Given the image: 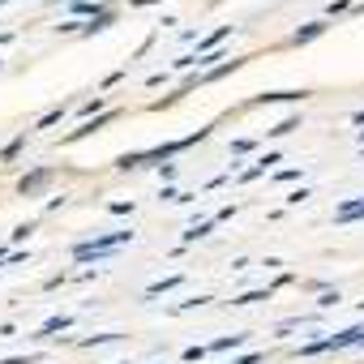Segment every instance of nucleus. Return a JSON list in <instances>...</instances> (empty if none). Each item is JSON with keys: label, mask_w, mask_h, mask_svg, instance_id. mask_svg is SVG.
Masks as SVG:
<instances>
[{"label": "nucleus", "mask_w": 364, "mask_h": 364, "mask_svg": "<svg viewBox=\"0 0 364 364\" xmlns=\"http://www.w3.org/2000/svg\"><path fill=\"white\" fill-rule=\"evenodd\" d=\"M129 240H133V232H103L95 240L73 245V262H103V257H112L116 245H129Z\"/></svg>", "instance_id": "2"}, {"label": "nucleus", "mask_w": 364, "mask_h": 364, "mask_svg": "<svg viewBox=\"0 0 364 364\" xmlns=\"http://www.w3.org/2000/svg\"><path fill=\"white\" fill-rule=\"evenodd\" d=\"M338 300H343V296H338V291H321V300H317V304H321V309H334V304H338Z\"/></svg>", "instance_id": "21"}, {"label": "nucleus", "mask_w": 364, "mask_h": 364, "mask_svg": "<svg viewBox=\"0 0 364 364\" xmlns=\"http://www.w3.org/2000/svg\"><path fill=\"white\" fill-rule=\"evenodd\" d=\"M65 112H69V103H60V107H52L48 116H39V120H35V129H52V124H56V120H60Z\"/></svg>", "instance_id": "14"}, {"label": "nucleus", "mask_w": 364, "mask_h": 364, "mask_svg": "<svg viewBox=\"0 0 364 364\" xmlns=\"http://www.w3.org/2000/svg\"><path fill=\"white\" fill-rule=\"evenodd\" d=\"M56 330H69V317H48V321L39 326V334H35V338H52Z\"/></svg>", "instance_id": "13"}, {"label": "nucleus", "mask_w": 364, "mask_h": 364, "mask_svg": "<svg viewBox=\"0 0 364 364\" xmlns=\"http://www.w3.org/2000/svg\"><path fill=\"white\" fill-rule=\"evenodd\" d=\"M334 219H338V223H355V219H364V198H347V202H338Z\"/></svg>", "instance_id": "7"}, {"label": "nucleus", "mask_w": 364, "mask_h": 364, "mask_svg": "<svg viewBox=\"0 0 364 364\" xmlns=\"http://www.w3.org/2000/svg\"><path fill=\"white\" fill-rule=\"evenodd\" d=\"M326 31H330V22H326V18H317V22H304V26H300V31L291 35V43H296V48H304V43H313V39H321Z\"/></svg>", "instance_id": "6"}, {"label": "nucleus", "mask_w": 364, "mask_h": 364, "mask_svg": "<svg viewBox=\"0 0 364 364\" xmlns=\"http://www.w3.org/2000/svg\"><path fill=\"white\" fill-rule=\"evenodd\" d=\"M176 283H180V274H171V279H159V283H150V287H146V296H163V291H171Z\"/></svg>", "instance_id": "16"}, {"label": "nucleus", "mask_w": 364, "mask_h": 364, "mask_svg": "<svg viewBox=\"0 0 364 364\" xmlns=\"http://www.w3.org/2000/svg\"><path fill=\"white\" fill-rule=\"evenodd\" d=\"M228 35H232V26H219V31H215V35H206V39H202V43H198V56H206V52H210V48H215V43H223V39H228Z\"/></svg>", "instance_id": "12"}, {"label": "nucleus", "mask_w": 364, "mask_h": 364, "mask_svg": "<svg viewBox=\"0 0 364 364\" xmlns=\"http://www.w3.org/2000/svg\"><path fill=\"white\" fill-rule=\"evenodd\" d=\"M107 120H116V112H103V116H95V120H86V124H82V129H73V133H69L65 141H82V137H90V133H99V129H103Z\"/></svg>", "instance_id": "9"}, {"label": "nucleus", "mask_w": 364, "mask_h": 364, "mask_svg": "<svg viewBox=\"0 0 364 364\" xmlns=\"http://www.w3.org/2000/svg\"><path fill=\"white\" fill-rule=\"evenodd\" d=\"M206 137H210V129H198V133H189V137H180V141H163V146H154V150L120 154V159H116V167H120V171H137V167H163L171 154L189 150V146H198V141H206Z\"/></svg>", "instance_id": "1"}, {"label": "nucleus", "mask_w": 364, "mask_h": 364, "mask_svg": "<svg viewBox=\"0 0 364 364\" xmlns=\"http://www.w3.org/2000/svg\"><path fill=\"white\" fill-rule=\"evenodd\" d=\"M52 176H56L52 167H35V171H26V176L18 180V193H22V198H35L43 185H52Z\"/></svg>", "instance_id": "3"}, {"label": "nucleus", "mask_w": 364, "mask_h": 364, "mask_svg": "<svg viewBox=\"0 0 364 364\" xmlns=\"http://www.w3.org/2000/svg\"><path fill=\"white\" fill-rule=\"evenodd\" d=\"M31 232H35V223H18V228H14V236H9V240H14V245H22V240H26V236H31Z\"/></svg>", "instance_id": "20"}, {"label": "nucleus", "mask_w": 364, "mask_h": 364, "mask_svg": "<svg viewBox=\"0 0 364 364\" xmlns=\"http://www.w3.org/2000/svg\"><path fill=\"white\" fill-rule=\"evenodd\" d=\"M360 137H364V129H360Z\"/></svg>", "instance_id": "25"}, {"label": "nucleus", "mask_w": 364, "mask_h": 364, "mask_svg": "<svg viewBox=\"0 0 364 364\" xmlns=\"http://www.w3.org/2000/svg\"><path fill=\"white\" fill-rule=\"evenodd\" d=\"M274 163H279V154H262V159H257L253 167H245V171H240V180H245V185H249V180H257V176H266V171H270Z\"/></svg>", "instance_id": "10"}, {"label": "nucleus", "mask_w": 364, "mask_h": 364, "mask_svg": "<svg viewBox=\"0 0 364 364\" xmlns=\"http://www.w3.org/2000/svg\"><path fill=\"white\" fill-rule=\"evenodd\" d=\"M99 107H103V99H99V95H95V99H90V103H82V116H90V112H99Z\"/></svg>", "instance_id": "22"}, {"label": "nucleus", "mask_w": 364, "mask_h": 364, "mask_svg": "<svg viewBox=\"0 0 364 364\" xmlns=\"http://www.w3.org/2000/svg\"><path fill=\"white\" fill-rule=\"evenodd\" d=\"M309 90H266V95H253L249 107H262V103H300Z\"/></svg>", "instance_id": "4"}, {"label": "nucleus", "mask_w": 364, "mask_h": 364, "mask_svg": "<svg viewBox=\"0 0 364 364\" xmlns=\"http://www.w3.org/2000/svg\"><path fill=\"white\" fill-rule=\"evenodd\" d=\"M202 355H206V347H185V360H189V364H193V360H202Z\"/></svg>", "instance_id": "23"}, {"label": "nucleus", "mask_w": 364, "mask_h": 364, "mask_svg": "<svg viewBox=\"0 0 364 364\" xmlns=\"http://www.w3.org/2000/svg\"><path fill=\"white\" fill-rule=\"evenodd\" d=\"M22 146H26V133H18V137H14V141L5 146V150H0V159H14V154H18Z\"/></svg>", "instance_id": "19"}, {"label": "nucleus", "mask_w": 364, "mask_h": 364, "mask_svg": "<svg viewBox=\"0 0 364 364\" xmlns=\"http://www.w3.org/2000/svg\"><path fill=\"white\" fill-rule=\"evenodd\" d=\"M112 26H116V9L107 5L103 14H95V18L82 26V35H86V39H95V35H103V31H112Z\"/></svg>", "instance_id": "5"}, {"label": "nucleus", "mask_w": 364, "mask_h": 364, "mask_svg": "<svg viewBox=\"0 0 364 364\" xmlns=\"http://www.w3.org/2000/svg\"><path fill=\"white\" fill-rule=\"evenodd\" d=\"M257 300H270V287H262V291H245V296H236L232 304H257Z\"/></svg>", "instance_id": "18"}, {"label": "nucleus", "mask_w": 364, "mask_h": 364, "mask_svg": "<svg viewBox=\"0 0 364 364\" xmlns=\"http://www.w3.org/2000/svg\"><path fill=\"white\" fill-rule=\"evenodd\" d=\"M215 223H219V219H202V223H193V228L185 232V245H193V240H202V236H210V232H215Z\"/></svg>", "instance_id": "11"}, {"label": "nucleus", "mask_w": 364, "mask_h": 364, "mask_svg": "<svg viewBox=\"0 0 364 364\" xmlns=\"http://www.w3.org/2000/svg\"><path fill=\"white\" fill-rule=\"evenodd\" d=\"M65 9H69V14H77V18L86 14V22H90L95 14H103V9H107V0H65Z\"/></svg>", "instance_id": "8"}, {"label": "nucleus", "mask_w": 364, "mask_h": 364, "mask_svg": "<svg viewBox=\"0 0 364 364\" xmlns=\"http://www.w3.org/2000/svg\"><path fill=\"white\" fill-rule=\"evenodd\" d=\"M300 129V116H287V120H279L274 129H270V137H287V133H296Z\"/></svg>", "instance_id": "15"}, {"label": "nucleus", "mask_w": 364, "mask_h": 364, "mask_svg": "<svg viewBox=\"0 0 364 364\" xmlns=\"http://www.w3.org/2000/svg\"><path fill=\"white\" fill-rule=\"evenodd\" d=\"M5 5H14V0H0V9H5Z\"/></svg>", "instance_id": "24"}, {"label": "nucleus", "mask_w": 364, "mask_h": 364, "mask_svg": "<svg viewBox=\"0 0 364 364\" xmlns=\"http://www.w3.org/2000/svg\"><path fill=\"white\" fill-rule=\"evenodd\" d=\"M240 343H245V334H228V338H215L210 351H232V347H240Z\"/></svg>", "instance_id": "17"}]
</instances>
